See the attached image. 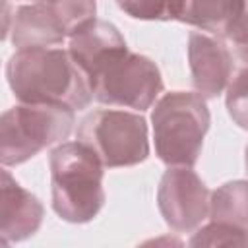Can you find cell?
<instances>
[{"label":"cell","mask_w":248,"mask_h":248,"mask_svg":"<svg viewBox=\"0 0 248 248\" xmlns=\"http://www.w3.org/2000/svg\"><path fill=\"white\" fill-rule=\"evenodd\" d=\"M54 213L68 223H87L105 205V165L81 141H62L48 157Z\"/></svg>","instance_id":"2"},{"label":"cell","mask_w":248,"mask_h":248,"mask_svg":"<svg viewBox=\"0 0 248 248\" xmlns=\"http://www.w3.org/2000/svg\"><path fill=\"white\" fill-rule=\"evenodd\" d=\"M35 2H43V0H35Z\"/></svg>","instance_id":"20"},{"label":"cell","mask_w":248,"mask_h":248,"mask_svg":"<svg viewBox=\"0 0 248 248\" xmlns=\"http://www.w3.org/2000/svg\"><path fill=\"white\" fill-rule=\"evenodd\" d=\"M78 141L87 145L105 167H134L147 159V122L140 112L99 108L78 126Z\"/></svg>","instance_id":"5"},{"label":"cell","mask_w":248,"mask_h":248,"mask_svg":"<svg viewBox=\"0 0 248 248\" xmlns=\"http://www.w3.org/2000/svg\"><path fill=\"white\" fill-rule=\"evenodd\" d=\"M209 219L248 234V180H231L211 192Z\"/></svg>","instance_id":"13"},{"label":"cell","mask_w":248,"mask_h":248,"mask_svg":"<svg viewBox=\"0 0 248 248\" xmlns=\"http://www.w3.org/2000/svg\"><path fill=\"white\" fill-rule=\"evenodd\" d=\"M238 0H172V19L225 39Z\"/></svg>","instance_id":"12"},{"label":"cell","mask_w":248,"mask_h":248,"mask_svg":"<svg viewBox=\"0 0 248 248\" xmlns=\"http://www.w3.org/2000/svg\"><path fill=\"white\" fill-rule=\"evenodd\" d=\"M211 192L192 167H169L157 188V205L176 232H192L209 217Z\"/></svg>","instance_id":"7"},{"label":"cell","mask_w":248,"mask_h":248,"mask_svg":"<svg viewBox=\"0 0 248 248\" xmlns=\"http://www.w3.org/2000/svg\"><path fill=\"white\" fill-rule=\"evenodd\" d=\"M244 165H246V170H248V145H246V155H244Z\"/></svg>","instance_id":"19"},{"label":"cell","mask_w":248,"mask_h":248,"mask_svg":"<svg viewBox=\"0 0 248 248\" xmlns=\"http://www.w3.org/2000/svg\"><path fill=\"white\" fill-rule=\"evenodd\" d=\"M225 39H229L236 46L238 54L248 62V0H238Z\"/></svg>","instance_id":"18"},{"label":"cell","mask_w":248,"mask_h":248,"mask_svg":"<svg viewBox=\"0 0 248 248\" xmlns=\"http://www.w3.org/2000/svg\"><path fill=\"white\" fill-rule=\"evenodd\" d=\"M126 41L120 31L103 19H93L68 39V52L87 79L108 60L126 52Z\"/></svg>","instance_id":"10"},{"label":"cell","mask_w":248,"mask_h":248,"mask_svg":"<svg viewBox=\"0 0 248 248\" xmlns=\"http://www.w3.org/2000/svg\"><path fill=\"white\" fill-rule=\"evenodd\" d=\"M116 2H118V0H116Z\"/></svg>","instance_id":"21"},{"label":"cell","mask_w":248,"mask_h":248,"mask_svg":"<svg viewBox=\"0 0 248 248\" xmlns=\"http://www.w3.org/2000/svg\"><path fill=\"white\" fill-rule=\"evenodd\" d=\"M2 202H0V238L2 244L21 242L33 236L43 223V203L35 194L25 190L12 178L8 170H2Z\"/></svg>","instance_id":"9"},{"label":"cell","mask_w":248,"mask_h":248,"mask_svg":"<svg viewBox=\"0 0 248 248\" xmlns=\"http://www.w3.org/2000/svg\"><path fill=\"white\" fill-rule=\"evenodd\" d=\"M76 110L64 105L19 103L0 118V161L16 167L35 157L41 149L62 143L74 128Z\"/></svg>","instance_id":"4"},{"label":"cell","mask_w":248,"mask_h":248,"mask_svg":"<svg viewBox=\"0 0 248 248\" xmlns=\"http://www.w3.org/2000/svg\"><path fill=\"white\" fill-rule=\"evenodd\" d=\"M227 112L232 118V122L248 130V66L240 68L227 85V97H225Z\"/></svg>","instance_id":"15"},{"label":"cell","mask_w":248,"mask_h":248,"mask_svg":"<svg viewBox=\"0 0 248 248\" xmlns=\"http://www.w3.org/2000/svg\"><path fill=\"white\" fill-rule=\"evenodd\" d=\"M188 62L194 89L203 99H213L227 89L232 78V56L219 37L192 31L188 37Z\"/></svg>","instance_id":"8"},{"label":"cell","mask_w":248,"mask_h":248,"mask_svg":"<svg viewBox=\"0 0 248 248\" xmlns=\"http://www.w3.org/2000/svg\"><path fill=\"white\" fill-rule=\"evenodd\" d=\"M6 78L19 103H48L81 110L93 99L87 76L64 48H19L6 64Z\"/></svg>","instance_id":"1"},{"label":"cell","mask_w":248,"mask_h":248,"mask_svg":"<svg viewBox=\"0 0 248 248\" xmlns=\"http://www.w3.org/2000/svg\"><path fill=\"white\" fill-rule=\"evenodd\" d=\"M54 14L66 39L76 35L81 27L95 19L97 2L95 0H45Z\"/></svg>","instance_id":"14"},{"label":"cell","mask_w":248,"mask_h":248,"mask_svg":"<svg viewBox=\"0 0 248 248\" xmlns=\"http://www.w3.org/2000/svg\"><path fill=\"white\" fill-rule=\"evenodd\" d=\"M188 244L190 246H248V234L229 225L209 221L207 225L200 227L192 234Z\"/></svg>","instance_id":"16"},{"label":"cell","mask_w":248,"mask_h":248,"mask_svg":"<svg viewBox=\"0 0 248 248\" xmlns=\"http://www.w3.org/2000/svg\"><path fill=\"white\" fill-rule=\"evenodd\" d=\"M10 31L12 45L16 46V50L33 46H52L60 45L66 39L45 0L19 6L14 14V23Z\"/></svg>","instance_id":"11"},{"label":"cell","mask_w":248,"mask_h":248,"mask_svg":"<svg viewBox=\"0 0 248 248\" xmlns=\"http://www.w3.org/2000/svg\"><path fill=\"white\" fill-rule=\"evenodd\" d=\"M89 85L101 105L147 110L163 91V78L153 60L136 52H122L101 66Z\"/></svg>","instance_id":"6"},{"label":"cell","mask_w":248,"mask_h":248,"mask_svg":"<svg viewBox=\"0 0 248 248\" xmlns=\"http://www.w3.org/2000/svg\"><path fill=\"white\" fill-rule=\"evenodd\" d=\"M209 108L200 93H165L151 112L153 141L169 167H194L209 130Z\"/></svg>","instance_id":"3"},{"label":"cell","mask_w":248,"mask_h":248,"mask_svg":"<svg viewBox=\"0 0 248 248\" xmlns=\"http://www.w3.org/2000/svg\"><path fill=\"white\" fill-rule=\"evenodd\" d=\"M118 6L136 19H172V0H118Z\"/></svg>","instance_id":"17"}]
</instances>
